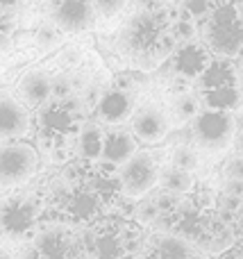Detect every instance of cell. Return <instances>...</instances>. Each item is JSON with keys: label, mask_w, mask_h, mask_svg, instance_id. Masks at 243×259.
I'll return each mask as SVG.
<instances>
[{"label": "cell", "mask_w": 243, "mask_h": 259, "mask_svg": "<svg viewBox=\"0 0 243 259\" xmlns=\"http://www.w3.org/2000/svg\"><path fill=\"white\" fill-rule=\"evenodd\" d=\"M127 3H130V0H93V7H95V14H98V16L114 18V16L125 12Z\"/></svg>", "instance_id": "obj_22"}, {"label": "cell", "mask_w": 243, "mask_h": 259, "mask_svg": "<svg viewBox=\"0 0 243 259\" xmlns=\"http://www.w3.org/2000/svg\"><path fill=\"white\" fill-rule=\"evenodd\" d=\"M43 209V198L12 189V193L0 198V234L18 243L27 241L39 230Z\"/></svg>", "instance_id": "obj_5"}, {"label": "cell", "mask_w": 243, "mask_h": 259, "mask_svg": "<svg viewBox=\"0 0 243 259\" xmlns=\"http://www.w3.org/2000/svg\"><path fill=\"white\" fill-rule=\"evenodd\" d=\"M212 0H175V9H177V18L180 21H200L207 12Z\"/></svg>", "instance_id": "obj_20"}, {"label": "cell", "mask_w": 243, "mask_h": 259, "mask_svg": "<svg viewBox=\"0 0 243 259\" xmlns=\"http://www.w3.org/2000/svg\"><path fill=\"white\" fill-rule=\"evenodd\" d=\"M130 130L134 139L143 146H159L171 132V121L168 112L162 103H143L132 112Z\"/></svg>", "instance_id": "obj_10"}, {"label": "cell", "mask_w": 243, "mask_h": 259, "mask_svg": "<svg viewBox=\"0 0 243 259\" xmlns=\"http://www.w3.org/2000/svg\"><path fill=\"white\" fill-rule=\"evenodd\" d=\"M196 96L203 109L234 114L243 105V84L234 59L212 57L209 66L196 80Z\"/></svg>", "instance_id": "obj_4"}, {"label": "cell", "mask_w": 243, "mask_h": 259, "mask_svg": "<svg viewBox=\"0 0 243 259\" xmlns=\"http://www.w3.org/2000/svg\"><path fill=\"white\" fill-rule=\"evenodd\" d=\"M12 36H14V18L5 9H0V53L12 44Z\"/></svg>", "instance_id": "obj_23"}, {"label": "cell", "mask_w": 243, "mask_h": 259, "mask_svg": "<svg viewBox=\"0 0 243 259\" xmlns=\"http://www.w3.org/2000/svg\"><path fill=\"white\" fill-rule=\"evenodd\" d=\"M230 148L236 152V155H243V127H236L234 139H232V146Z\"/></svg>", "instance_id": "obj_26"}, {"label": "cell", "mask_w": 243, "mask_h": 259, "mask_svg": "<svg viewBox=\"0 0 243 259\" xmlns=\"http://www.w3.org/2000/svg\"><path fill=\"white\" fill-rule=\"evenodd\" d=\"M198 23L200 41L214 57L236 59L243 53V0H212Z\"/></svg>", "instance_id": "obj_3"}, {"label": "cell", "mask_w": 243, "mask_h": 259, "mask_svg": "<svg viewBox=\"0 0 243 259\" xmlns=\"http://www.w3.org/2000/svg\"><path fill=\"white\" fill-rule=\"evenodd\" d=\"M236 127L239 123L232 112L200 109L198 116L191 121V146L207 155L225 152L232 146Z\"/></svg>", "instance_id": "obj_6"}, {"label": "cell", "mask_w": 243, "mask_h": 259, "mask_svg": "<svg viewBox=\"0 0 243 259\" xmlns=\"http://www.w3.org/2000/svg\"><path fill=\"white\" fill-rule=\"evenodd\" d=\"M23 3H27V0H0V9H14V7H18V5H23Z\"/></svg>", "instance_id": "obj_27"}, {"label": "cell", "mask_w": 243, "mask_h": 259, "mask_svg": "<svg viewBox=\"0 0 243 259\" xmlns=\"http://www.w3.org/2000/svg\"><path fill=\"white\" fill-rule=\"evenodd\" d=\"M0 259H14L12 255H9L7 250H5V248H0Z\"/></svg>", "instance_id": "obj_29"}, {"label": "cell", "mask_w": 243, "mask_h": 259, "mask_svg": "<svg viewBox=\"0 0 243 259\" xmlns=\"http://www.w3.org/2000/svg\"><path fill=\"white\" fill-rule=\"evenodd\" d=\"M18 100L25 105L27 109H39L45 103L53 100V77L41 68H32V71L23 73L21 80L16 84Z\"/></svg>", "instance_id": "obj_15"}, {"label": "cell", "mask_w": 243, "mask_h": 259, "mask_svg": "<svg viewBox=\"0 0 243 259\" xmlns=\"http://www.w3.org/2000/svg\"><path fill=\"white\" fill-rule=\"evenodd\" d=\"M214 55L207 50V46L200 39H189L182 41L173 48V53L168 55V64H171V71L175 73L180 80L184 82H196L203 71L209 66Z\"/></svg>", "instance_id": "obj_12"}, {"label": "cell", "mask_w": 243, "mask_h": 259, "mask_svg": "<svg viewBox=\"0 0 243 259\" xmlns=\"http://www.w3.org/2000/svg\"><path fill=\"white\" fill-rule=\"evenodd\" d=\"M171 166L182 170H189V173H196L200 168V152L196 150L189 143H180V146L173 148L171 152Z\"/></svg>", "instance_id": "obj_19"}, {"label": "cell", "mask_w": 243, "mask_h": 259, "mask_svg": "<svg viewBox=\"0 0 243 259\" xmlns=\"http://www.w3.org/2000/svg\"><path fill=\"white\" fill-rule=\"evenodd\" d=\"M200 109H203V105H200V98L196 94H191V91H182V94H177L175 98L171 100V105L166 107L171 127H180V125L191 123L196 116H198Z\"/></svg>", "instance_id": "obj_17"}, {"label": "cell", "mask_w": 243, "mask_h": 259, "mask_svg": "<svg viewBox=\"0 0 243 259\" xmlns=\"http://www.w3.org/2000/svg\"><path fill=\"white\" fill-rule=\"evenodd\" d=\"M121 46L127 55L143 64H159L168 59L177 46L173 36V16L166 9H139L121 30Z\"/></svg>", "instance_id": "obj_2"}, {"label": "cell", "mask_w": 243, "mask_h": 259, "mask_svg": "<svg viewBox=\"0 0 243 259\" xmlns=\"http://www.w3.org/2000/svg\"><path fill=\"white\" fill-rule=\"evenodd\" d=\"M95 7L93 0H53L50 21L59 32L80 34L95 25Z\"/></svg>", "instance_id": "obj_11"}, {"label": "cell", "mask_w": 243, "mask_h": 259, "mask_svg": "<svg viewBox=\"0 0 243 259\" xmlns=\"http://www.w3.org/2000/svg\"><path fill=\"white\" fill-rule=\"evenodd\" d=\"M32 130L30 109L12 91L0 89V141H16Z\"/></svg>", "instance_id": "obj_13"}, {"label": "cell", "mask_w": 243, "mask_h": 259, "mask_svg": "<svg viewBox=\"0 0 243 259\" xmlns=\"http://www.w3.org/2000/svg\"><path fill=\"white\" fill-rule=\"evenodd\" d=\"M162 173V161L157 152L136 150L121 168L116 170L121 191L127 200H141L145 198L159 182Z\"/></svg>", "instance_id": "obj_8"}, {"label": "cell", "mask_w": 243, "mask_h": 259, "mask_svg": "<svg viewBox=\"0 0 243 259\" xmlns=\"http://www.w3.org/2000/svg\"><path fill=\"white\" fill-rule=\"evenodd\" d=\"M134 109H136L134 82H116L114 87L105 89L93 103L95 121L100 125H109V127L123 125L125 121H130Z\"/></svg>", "instance_id": "obj_9"}, {"label": "cell", "mask_w": 243, "mask_h": 259, "mask_svg": "<svg viewBox=\"0 0 243 259\" xmlns=\"http://www.w3.org/2000/svg\"><path fill=\"white\" fill-rule=\"evenodd\" d=\"M105 141V125L98 121H84L75 139V159H82L86 164H98L100 152Z\"/></svg>", "instance_id": "obj_16"}, {"label": "cell", "mask_w": 243, "mask_h": 259, "mask_svg": "<svg viewBox=\"0 0 243 259\" xmlns=\"http://www.w3.org/2000/svg\"><path fill=\"white\" fill-rule=\"evenodd\" d=\"M223 193L243 198V182H239V180H225V184H223Z\"/></svg>", "instance_id": "obj_25"}, {"label": "cell", "mask_w": 243, "mask_h": 259, "mask_svg": "<svg viewBox=\"0 0 243 259\" xmlns=\"http://www.w3.org/2000/svg\"><path fill=\"white\" fill-rule=\"evenodd\" d=\"M223 175H225V180H239V182H243V155L234 152L225 161V166H223Z\"/></svg>", "instance_id": "obj_24"}, {"label": "cell", "mask_w": 243, "mask_h": 259, "mask_svg": "<svg viewBox=\"0 0 243 259\" xmlns=\"http://www.w3.org/2000/svg\"><path fill=\"white\" fill-rule=\"evenodd\" d=\"M141 200H143V198H141ZM132 216H134V221L139 225H153V223H157V221L162 219V211H159L157 202H155V198H153V200L139 202V207H134Z\"/></svg>", "instance_id": "obj_21"}, {"label": "cell", "mask_w": 243, "mask_h": 259, "mask_svg": "<svg viewBox=\"0 0 243 259\" xmlns=\"http://www.w3.org/2000/svg\"><path fill=\"white\" fill-rule=\"evenodd\" d=\"M239 57H241V62L236 64V66H239V75H241V84H243V53L239 55Z\"/></svg>", "instance_id": "obj_28"}, {"label": "cell", "mask_w": 243, "mask_h": 259, "mask_svg": "<svg viewBox=\"0 0 243 259\" xmlns=\"http://www.w3.org/2000/svg\"><path fill=\"white\" fill-rule=\"evenodd\" d=\"M82 123V107L75 98H53L43 107L34 109V127L39 150L53 161H68L75 157V139Z\"/></svg>", "instance_id": "obj_1"}, {"label": "cell", "mask_w": 243, "mask_h": 259, "mask_svg": "<svg viewBox=\"0 0 243 259\" xmlns=\"http://www.w3.org/2000/svg\"><path fill=\"white\" fill-rule=\"evenodd\" d=\"M139 150V141L134 139L130 127H109L105 130V141H103V152H100L98 166L107 170H118L134 152Z\"/></svg>", "instance_id": "obj_14"}, {"label": "cell", "mask_w": 243, "mask_h": 259, "mask_svg": "<svg viewBox=\"0 0 243 259\" xmlns=\"http://www.w3.org/2000/svg\"><path fill=\"white\" fill-rule=\"evenodd\" d=\"M39 150L32 143L23 139L0 141V191L25 187L39 170Z\"/></svg>", "instance_id": "obj_7"}, {"label": "cell", "mask_w": 243, "mask_h": 259, "mask_svg": "<svg viewBox=\"0 0 243 259\" xmlns=\"http://www.w3.org/2000/svg\"><path fill=\"white\" fill-rule=\"evenodd\" d=\"M157 187L162 191L175 193V196H189L191 191L196 189V175L189 173V170L175 168V166H162V173H159V182Z\"/></svg>", "instance_id": "obj_18"}]
</instances>
